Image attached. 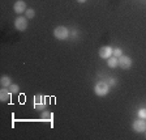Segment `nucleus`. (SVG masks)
<instances>
[{"label":"nucleus","mask_w":146,"mask_h":140,"mask_svg":"<svg viewBox=\"0 0 146 140\" xmlns=\"http://www.w3.org/2000/svg\"><path fill=\"white\" fill-rule=\"evenodd\" d=\"M15 26L17 30L20 31H24L26 30V27H27V17L26 16H18L17 18L15 20Z\"/></svg>","instance_id":"nucleus-4"},{"label":"nucleus","mask_w":146,"mask_h":140,"mask_svg":"<svg viewBox=\"0 0 146 140\" xmlns=\"http://www.w3.org/2000/svg\"><path fill=\"white\" fill-rule=\"evenodd\" d=\"M108 90H110V85H108V82L107 81H99V82H97L95 86H94L95 94L99 96V97L106 96L107 93H108Z\"/></svg>","instance_id":"nucleus-1"},{"label":"nucleus","mask_w":146,"mask_h":140,"mask_svg":"<svg viewBox=\"0 0 146 140\" xmlns=\"http://www.w3.org/2000/svg\"><path fill=\"white\" fill-rule=\"evenodd\" d=\"M0 84H1L3 88H9L11 84H12V80H11L9 76H3L1 79H0Z\"/></svg>","instance_id":"nucleus-11"},{"label":"nucleus","mask_w":146,"mask_h":140,"mask_svg":"<svg viewBox=\"0 0 146 140\" xmlns=\"http://www.w3.org/2000/svg\"><path fill=\"white\" fill-rule=\"evenodd\" d=\"M11 90L7 88H3L1 90H0V100L3 101V102H8L9 100H11Z\"/></svg>","instance_id":"nucleus-9"},{"label":"nucleus","mask_w":146,"mask_h":140,"mask_svg":"<svg viewBox=\"0 0 146 140\" xmlns=\"http://www.w3.org/2000/svg\"><path fill=\"white\" fill-rule=\"evenodd\" d=\"M112 52L113 50L110 46H102L99 49V51H98V54H99V56L102 59H108L110 56H112Z\"/></svg>","instance_id":"nucleus-7"},{"label":"nucleus","mask_w":146,"mask_h":140,"mask_svg":"<svg viewBox=\"0 0 146 140\" xmlns=\"http://www.w3.org/2000/svg\"><path fill=\"white\" fill-rule=\"evenodd\" d=\"M145 134H146V131H145Z\"/></svg>","instance_id":"nucleus-19"},{"label":"nucleus","mask_w":146,"mask_h":140,"mask_svg":"<svg viewBox=\"0 0 146 140\" xmlns=\"http://www.w3.org/2000/svg\"><path fill=\"white\" fill-rule=\"evenodd\" d=\"M34 109L39 110V111H43L47 106V101H46V97H43L42 94H36L34 97Z\"/></svg>","instance_id":"nucleus-2"},{"label":"nucleus","mask_w":146,"mask_h":140,"mask_svg":"<svg viewBox=\"0 0 146 140\" xmlns=\"http://www.w3.org/2000/svg\"><path fill=\"white\" fill-rule=\"evenodd\" d=\"M132 127H133V130L136 132H138V134L145 132L146 131V122H145V119L140 118V119H137V121H134L133 125H132Z\"/></svg>","instance_id":"nucleus-5"},{"label":"nucleus","mask_w":146,"mask_h":140,"mask_svg":"<svg viewBox=\"0 0 146 140\" xmlns=\"http://www.w3.org/2000/svg\"><path fill=\"white\" fill-rule=\"evenodd\" d=\"M77 1H78V3H85L86 0H77Z\"/></svg>","instance_id":"nucleus-18"},{"label":"nucleus","mask_w":146,"mask_h":140,"mask_svg":"<svg viewBox=\"0 0 146 140\" xmlns=\"http://www.w3.org/2000/svg\"><path fill=\"white\" fill-rule=\"evenodd\" d=\"M54 36L56 40H60V41H64L67 40L68 36H69V31L65 26H58L54 29Z\"/></svg>","instance_id":"nucleus-3"},{"label":"nucleus","mask_w":146,"mask_h":140,"mask_svg":"<svg viewBox=\"0 0 146 140\" xmlns=\"http://www.w3.org/2000/svg\"><path fill=\"white\" fill-rule=\"evenodd\" d=\"M25 15H26L27 18H33L34 16H35V11H34V9H26Z\"/></svg>","instance_id":"nucleus-14"},{"label":"nucleus","mask_w":146,"mask_h":140,"mask_svg":"<svg viewBox=\"0 0 146 140\" xmlns=\"http://www.w3.org/2000/svg\"><path fill=\"white\" fill-rule=\"evenodd\" d=\"M119 67H121L123 70H128L132 67V59L127 55H121L119 58Z\"/></svg>","instance_id":"nucleus-6"},{"label":"nucleus","mask_w":146,"mask_h":140,"mask_svg":"<svg viewBox=\"0 0 146 140\" xmlns=\"http://www.w3.org/2000/svg\"><path fill=\"white\" fill-rule=\"evenodd\" d=\"M42 119H43V121H51V119H52V114L50 113V111H44V110H43Z\"/></svg>","instance_id":"nucleus-12"},{"label":"nucleus","mask_w":146,"mask_h":140,"mask_svg":"<svg viewBox=\"0 0 146 140\" xmlns=\"http://www.w3.org/2000/svg\"><path fill=\"white\" fill-rule=\"evenodd\" d=\"M107 82H108V85H116V80H115V79H112V77L107 80Z\"/></svg>","instance_id":"nucleus-17"},{"label":"nucleus","mask_w":146,"mask_h":140,"mask_svg":"<svg viewBox=\"0 0 146 140\" xmlns=\"http://www.w3.org/2000/svg\"><path fill=\"white\" fill-rule=\"evenodd\" d=\"M107 64H108L110 68H116L119 66V58H116V56H110L108 59H107Z\"/></svg>","instance_id":"nucleus-10"},{"label":"nucleus","mask_w":146,"mask_h":140,"mask_svg":"<svg viewBox=\"0 0 146 140\" xmlns=\"http://www.w3.org/2000/svg\"><path fill=\"white\" fill-rule=\"evenodd\" d=\"M137 115L140 117V118H142V119H145L146 118V109H140L138 110V113H137Z\"/></svg>","instance_id":"nucleus-15"},{"label":"nucleus","mask_w":146,"mask_h":140,"mask_svg":"<svg viewBox=\"0 0 146 140\" xmlns=\"http://www.w3.org/2000/svg\"><path fill=\"white\" fill-rule=\"evenodd\" d=\"M112 55L113 56H116V58H120V56L123 55V51L120 49H115L113 50V52H112Z\"/></svg>","instance_id":"nucleus-16"},{"label":"nucleus","mask_w":146,"mask_h":140,"mask_svg":"<svg viewBox=\"0 0 146 140\" xmlns=\"http://www.w3.org/2000/svg\"><path fill=\"white\" fill-rule=\"evenodd\" d=\"M13 9H15L16 13L21 15V13L26 12V4H25V1H22V0H18V1H16V3H15Z\"/></svg>","instance_id":"nucleus-8"},{"label":"nucleus","mask_w":146,"mask_h":140,"mask_svg":"<svg viewBox=\"0 0 146 140\" xmlns=\"http://www.w3.org/2000/svg\"><path fill=\"white\" fill-rule=\"evenodd\" d=\"M9 90H11V93H12V94H15V93H18L20 88H18V85H16V84H11V86H9Z\"/></svg>","instance_id":"nucleus-13"}]
</instances>
